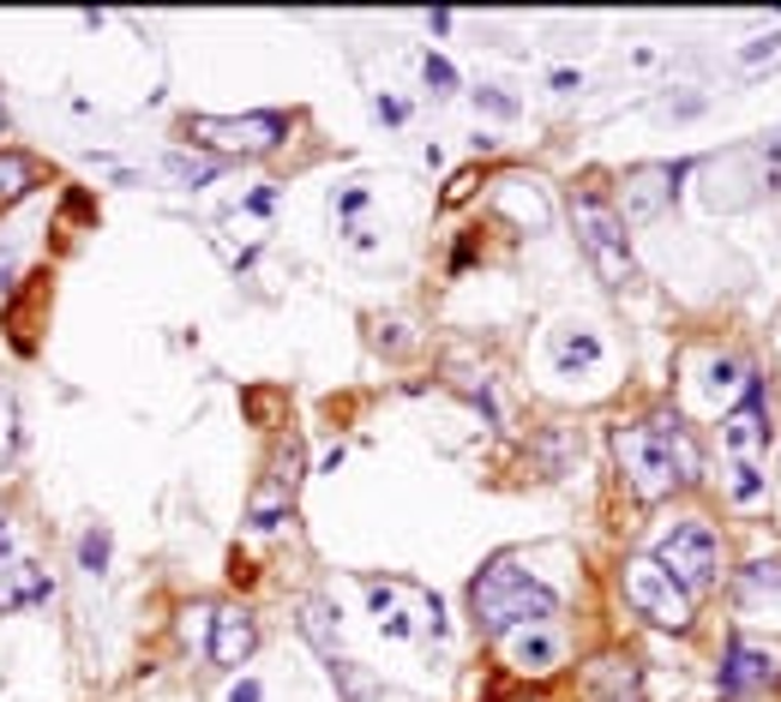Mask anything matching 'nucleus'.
I'll list each match as a JSON object with an SVG mask.
<instances>
[{"mask_svg":"<svg viewBox=\"0 0 781 702\" xmlns=\"http://www.w3.org/2000/svg\"><path fill=\"white\" fill-rule=\"evenodd\" d=\"M613 457L625 469V481L638 499H668L673 487L698 481V451H691L685 427L680 421H638V427H619L613 432Z\"/></svg>","mask_w":781,"mask_h":702,"instance_id":"obj_1","label":"nucleus"},{"mask_svg":"<svg viewBox=\"0 0 781 702\" xmlns=\"http://www.w3.org/2000/svg\"><path fill=\"white\" fill-rule=\"evenodd\" d=\"M469 612L488 636L523 631V624H553L559 619V594L541 576L518 571L511 559H493L488 571L469 582Z\"/></svg>","mask_w":781,"mask_h":702,"instance_id":"obj_2","label":"nucleus"},{"mask_svg":"<svg viewBox=\"0 0 781 702\" xmlns=\"http://www.w3.org/2000/svg\"><path fill=\"white\" fill-rule=\"evenodd\" d=\"M571 222H578V241L589 252V264L601 271L608 289H625L631 282V241H625V222L601 192H578L571 199Z\"/></svg>","mask_w":781,"mask_h":702,"instance_id":"obj_3","label":"nucleus"},{"mask_svg":"<svg viewBox=\"0 0 781 702\" xmlns=\"http://www.w3.org/2000/svg\"><path fill=\"white\" fill-rule=\"evenodd\" d=\"M187 139L211 144L217 157H264L289 139V114L264 109V114H193Z\"/></svg>","mask_w":781,"mask_h":702,"instance_id":"obj_4","label":"nucleus"},{"mask_svg":"<svg viewBox=\"0 0 781 702\" xmlns=\"http://www.w3.org/2000/svg\"><path fill=\"white\" fill-rule=\"evenodd\" d=\"M655 564H661V571H668L673 582H680L685 594L710 589L715 571H721V534L710 529V522H680L673 534H661Z\"/></svg>","mask_w":781,"mask_h":702,"instance_id":"obj_5","label":"nucleus"},{"mask_svg":"<svg viewBox=\"0 0 781 702\" xmlns=\"http://www.w3.org/2000/svg\"><path fill=\"white\" fill-rule=\"evenodd\" d=\"M619 582H625V601H631L638 619L661 624V631H685V624H691V594L661 571L655 559H631Z\"/></svg>","mask_w":781,"mask_h":702,"instance_id":"obj_6","label":"nucleus"},{"mask_svg":"<svg viewBox=\"0 0 781 702\" xmlns=\"http://www.w3.org/2000/svg\"><path fill=\"white\" fill-rule=\"evenodd\" d=\"M49 571L31 559V552L19 546V529H12V517L0 511V612H19V606H37L49 601Z\"/></svg>","mask_w":781,"mask_h":702,"instance_id":"obj_7","label":"nucleus"},{"mask_svg":"<svg viewBox=\"0 0 781 702\" xmlns=\"http://www.w3.org/2000/svg\"><path fill=\"white\" fill-rule=\"evenodd\" d=\"M367 601L379 612V631L386 636H421V631H439V601L421 594L415 582H373Z\"/></svg>","mask_w":781,"mask_h":702,"instance_id":"obj_8","label":"nucleus"},{"mask_svg":"<svg viewBox=\"0 0 781 702\" xmlns=\"http://www.w3.org/2000/svg\"><path fill=\"white\" fill-rule=\"evenodd\" d=\"M691 174V162H650V169H631L625 174V204H619V222H650L668 211V199L680 192V181Z\"/></svg>","mask_w":781,"mask_h":702,"instance_id":"obj_9","label":"nucleus"},{"mask_svg":"<svg viewBox=\"0 0 781 702\" xmlns=\"http://www.w3.org/2000/svg\"><path fill=\"white\" fill-rule=\"evenodd\" d=\"M505 661L529 672V679H548L553 666H565V631L559 624H523V631H505L499 636Z\"/></svg>","mask_w":781,"mask_h":702,"instance_id":"obj_10","label":"nucleus"},{"mask_svg":"<svg viewBox=\"0 0 781 702\" xmlns=\"http://www.w3.org/2000/svg\"><path fill=\"white\" fill-rule=\"evenodd\" d=\"M294 487H301V439H289L283 451H277L271 474L259 481L253 504H247V517H253L259 529H277V517H283L289 504H294Z\"/></svg>","mask_w":781,"mask_h":702,"instance_id":"obj_11","label":"nucleus"},{"mask_svg":"<svg viewBox=\"0 0 781 702\" xmlns=\"http://www.w3.org/2000/svg\"><path fill=\"white\" fill-rule=\"evenodd\" d=\"M721 444H728V457L733 462H751V451L758 444H770V427H763V384H758V372L745 379V402L721 421Z\"/></svg>","mask_w":781,"mask_h":702,"instance_id":"obj_12","label":"nucleus"},{"mask_svg":"<svg viewBox=\"0 0 781 702\" xmlns=\"http://www.w3.org/2000/svg\"><path fill=\"white\" fill-rule=\"evenodd\" d=\"M583 696L589 702H643V679L631 654H601L583 666Z\"/></svg>","mask_w":781,"mask_h":702,"instance_id":"obj_13","label":"nucleus"},{"mask_svg":"<svg viewBox=\"0 0 781 702\" xmlns=\"http://www.w3.org/2000/svg\"><path fill=\"white\" fill-rule=\"evenodd\" d=\"M259 649V624L247 606H217L211 612V661L217 666H247V654Z\"/></svg>","mask_w":781,"mask_h":702,"instance_id":"obj_14","label":"nucleus"},{"mask_svg":"<svg viewBox=\"0 0 781 702\" xmlns=\"http://www.w3.org/2000/svg\"><path fill=\"white\" fill-rule=\"evenodd\" d=\"M775 679V661L763 649H751V642L733 636L728 642V654H721V696H745V691H763V684Z\"/></svg>","mask_w":781,"mask_h":702,"instance_id":"obj_15","label":"nucleus"},{"mask_svg":"<svg viewBox=\"0 0 781 702\" xmlns=\"http://www.w3.org/2000/svg\"><path fill=\"white\" fill-rule=\"evenodd\" d=\"M493 204L505 211L518 229H529V234H541L548 229V192H541V181H529V174H505V181L493 187Z\"/></svg>","mask_w":781,"mask_h":702,"instance_id":"obj_16","label":"nucleus"},{"mask_svg":"<svg viewBox=\"0 0 781 702\" xmlns=\"http://www.w3.org/2000/svg\"><path fill=\"white\" fill-rule=\"evenodd\" d=\"M553 367H559V379L595 372V367H601V337L583 331V324H565V331H553Z\"/></svg>","mask_w":781,"mask_h":702,"instance_id":"obj_17","label":"nucleus"},{"mask_svg":"<svg viewBox=\"0 0 781 702\" xmlns=\"http://www.w3.org/2000/svg\"><path fill=\"white\" fill-rule=\"evenodd\" d=\"M37 187H42L37 157H24V151H0V211H12L19 199H31Z\"/></svg>","mask_w":781,"mask_h":702,"instance_id":"obj_18","label":"nucleus"},{"mask_svg":"<svg viewBox=\"0 0 781 702\" xmlns=\"http://www.w3.org/2000/svg\"><path fill=\"white\" fill-rule=\"evenodd\" d=\"M79 564H84L91 576L109 571V529H102V522H91V529L79 534Z\"/></svg>","mask_w":781,"mask_h":702,"instance_id":"obj_19","label":"nucleus"},{"mask_svg":"<svg viewBox=\"0 0 781 702\" xmlns=\"http://www.w3.org/2000/svg\"><path fill=\"white\" fill-rule=\"evenodd\" d=\"M169 174H174V181H187V187H211L217 174H223V162H204V157H181V151H174L169 157Z\"/></svg>","mask_w":781,"mask_h":702,"instance_id":"obj_20","label":"nucleus"},{"mask_svg":"<svg viewBox=\"0 0 781 702\" xmlns=\"http://www.w3.org/2000/svg\"><path fill=\"white\" fill-rule=\"evenodd\" d=\"M421 79H427V91H433V97H451L457 91V72H451L445 54H421Z\"/></svg>","mask_w":781,"mask_h":702,"instance_id":"obj_21","label":"nucleus"},{"mask_svg":"<svg viewBox=\"0 0 781 702\" xmlns=\"http://www.w3.org/2000/svg\"><path fill=\"white\" fill-rule=\"evenodd\" d=\"M763 487H770V481H763L751 462H733V499H740V504H758V499H763Z\"/></svg>","mask_w":781,"mask_h":702,"instance_id":"obj_22","label":"nucleus"},{"mask_svg":"<svg viewBox=\"0 0 781 702\" xmlns=\"http://www.w3.org/2000/svg\"><path fill=\"white\" fill-rule=\"evenodd\" d=\"M745 594H781V564H758L745 576Z\"/></svg>","mask_w":781,"mask_h":702,"instance_id":"obj_23","label":"nucleus"},{"mask_svg":"<svg viewBox=\"0 0 781 702\" xmlns=\"http://www.w3.org/2000/svg\"><path fill=\"white\" fill-rule=\"evenodd\" d=\"M475 102H481L488 114H499V121H511V114H518V102H511L505 91H493V84H481V91H475Z\"/></svg>","mask_w":781,"mask_h":702,"instance_id":"obj_24","label":"nucleus"},{"mask_svg":"<svg viewBox=\"0 0 781 702\" xmlns=\"http://www.w3.org/2000/svg\"><path fill=\"white\" fill-rule=\"evenodd\" d=\"M373 114L386 127H397V121H409V102H397V97H373Z\"/></svg>","mask_w":781,"mask_h":702,"instance_id":"obj_25","label":"nucleus"},{"mask_svg":"<svg viewBox=\"0 0 781 702\" xmlns=\"http://www.w3.org/2000/svg\"><path fill=\"white\" fill-rule=\"evenodd\" d=\"M775 49H781V31H775V37H758V42H745L740 61H763V54H775Z\"/></svg>","mask_w":781,"mask_h":702,"instance_id":"obj_26","label":"nucleus"},{"mask_svg":"<svg viewBox=\"0 0 781 702\" xmlns=\"http://www.w3.org/2000/svg\"><path fill=\"white\" fill-rule=\"evenodd\" d=\"M264 691H259V684L253 679H241V684H234V691H229V702H259Z\"/></svg>","mask_w":781,"mask_h":702,"instance_id":"obj_27","label":"nucleus"},{"mask_svg":"<svg viewBox=\"0 0 781 702\" xmlns=\"http://www.w3.org/2000/svg\"><path fill=\"white\" fill-rule=\"evenodd\" d=\"M361 204H367V192H361V187H349V192H343V204H337V211H343V217H356Z\"/></svg>","mask_w":781,"mask_h":702,"instance_id":"obj_28","label":"nucleus"},{"mask_svg":"<svg viewBox=\"0 0 781 702\" xmlns=\"http://www.w3.org/2000/svg\"><path fill=\"white\" fill-rule=\"evenodd\" d=\"M12 289V259H0V294Z\"/></svg>","mask_w":781,"mask_h":702,"instance_id":"obj_29","label":"nucleus"},{"mask_svg":"<svg viewBox=\"0 0 781 702\" xmlns=\"http://www.w3.org/2000/svg\"><path fill=\"white\" fill-rule=\"evenodd\" d=\"M0 121H7V114H0Z\"/></svg>","mask_w":781,"mask_h":702,"instance_id":"obj_30","label":"nucleus"}]
</instances>
